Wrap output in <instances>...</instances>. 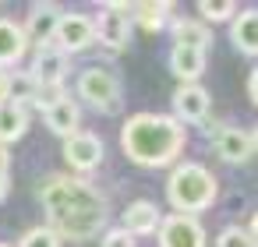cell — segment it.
<instances>
[{
    "mask_svg": "<svg viewBox=\"0 0 258 247\" xmlns=\"http://www.w3.org/2000/svg\"><path fill=\"white\" fill-rule=\"evenodd\" d=\"M39 201L46 208V219H50V233L57 240H92L106 229V198L82 177H64V173H53L43 180L39 187Z\"/></svg>",
    "mask_w": 258,
    "mask_h": 247,
    "instance_id": "cell-1",
    "label": "cell"
},
{
    "mask_svg": "<svg viewBox=\"0 0 258 247\" xmlns=\"http://www.w3.org/2000/svg\"><path fill=\"white\" fill-rule=\"evenodd\" d=\"M184 127L163 113H135L120 127V148L138 166H170L184 148Z\"/></svg>",
    "mask_w": 258,
    "mask_h": 247,
    "instance_id": "cell-2",
    "label": "cell"
},
{
    "mask_svg": "<svg viewBox=\"0 0 258 247\" xmlns=\"http://www.w3.org/2000/svg\"><path fill=\"white\" fill-rule=\"evenodd\" d=\"M216 194H219V184L202 162H180L166 180V198L177 208V215H195L212 208Z\"/></svg>",
    "mask_w": 258,
    "mask_h": 247,
    "instance_id": "cell-3",
    "label": "cell"
},
{
    "mask_svg": "<svg viewBox=\"0 0 258 247\" xmlns=\"http://www.w3.org/2000/svg\"><path fill=\"white\" fill-rule=\"evenodd\" d=\"M78 96L82 99H89L96 110H103V113H117L120 110V78L113 74V71H106V67H89V71H82V78H78Z\"/></svg>",
    "mask_w": 258,
    "mask_h": 247,
    "instance_id": "cell-4",
    "label": "cell"
},
{
    "mask_svg": "<svg viewBox=\"0 0 258 247\" xmlns=\"http://www.w3.org/2000/svg\"><path fill=\"white\" fill-rule=\"evenodd\" d=\"M131 4H106L96 18H92V32L103 46L110 50H124L127 36H131Z\"/></svg>",
    "mask_w": 258,
    "mask_h": 247,
    "instance_id": "cell-5",
    "label": "cell"
},
{
    "mask_svg": "<svg viewBox=\"0 0 258 247\" xmlns=\"http://www.w3.org/2000/svg\"><path fill=\"white\" fill-rule=\"evenodd\" d=\"M53 43L64 57L71 53H82L96 43V32H92V18L89 15H60L57 22V32H53Z\"/></svg>",
    "mask_w": 258,
    "mask_h": 247,
    "instance_id": "cell-6",
    "label": "cell"
},
{
    "mask_svg": "<svg viewBox=\"0 0 258 247\" xmlns=\"http://www.w3.org/2000/svg\"><path fill=\"white\" fill-rule=\"evenodd\" d=\"M103 155H106L103 138L92 134V131H78V134L64 138V159H68L71 170H78V173H92V170H99Z\"/></svg>",
    "mask_w": 258,
    "mask_h": 247,
    "instance_id": "cell-7",
    "label": "cell"
},
{
    "mask_svg": "<svg viewBox=\"0 0 258 247\" xmlns=\"http://www.w3.org/2000/svg\"><path fill=\"white\" fill-rule=\"evenodd\" d=\"M156 233L159 247H205V226L195 215H166Z\"/></svg>",
    "mask_w": 258,
    "mask_h": 247,
    "instance_id": "cell-8",
    "label": "cell"
},
{
    "mask_svg": "<svg viewBox=\"0 0 258 247\" xmlns=\"http://www.w3.org/2000/svg\"><path fill=\"white\" fill-rule=\"evenodd\" d=\"M68 71H71V60H68L60 50L43 46V50H39V57L32 60L29 78L36 81V89H60V85H64V78H68Z\"/></svg>",
    "mask_w": 258,
    "mask_h": 247,
    "instance_id": "cell-9",
    "label": "cell"
},
{
    "mask_svg": "<svg viewBox=\"0 0 258 247\" xmlns=\"http://www.w3.org/2000/svg\"><path fill=\"white\" fill-rule=\"evenodd\" d=\"M216 155L223 162H247L254 155V134L240 127H219L216 131Z\"/></svg>",
    "mask_w": 258,
    "mask_h": 247,
    "instance_id": "cell-10",
    "label": "cell"
},
{
    "mask_svg": "<svg viewBox=\"0 0 258 247\" xmlns=\"http://www.w3.org/2000/svg\"><path fill=\"white\" fill-rule=\"evenodd\" d=\"M60 8L57 4H32V11H29V22H25V43L32 46V43H39V46H46L50 39H53V32H57V22H60Z\"/></svg>",
    "mask_w": 258,
    "mask_h": 247,
    "instance_id": "cell-11",
    "label": "cell"
},
{
    "mask_svg": "<svg viewBox=\"0 0 258 247\" xmlns=\"http://www.w3.org/2000/svg\"><path fill=\"white\" fill-rule=\"evenodd\" d=\"M173 110H177V124H202L209 117V92L202 85H180L173 92Z\"/></svg>",
    "mask_w": 258,
    "mask_h": 247,
    "instance_id": "cell-12",
    "label": "cell"
},
{
    "mask_svg": "<svg viewBox=\"0 0 258 247\" xmlns=\"http://www.w3.org/2000/svg\"><path fill=\"white\" fill-rule=\"evenodd\" d=\"M43 120H46V127H50L53 134H60V138H71V134H78L82 113H78V103H75V99L60 96L57 103H50V106L43 110Z\"/></svg>",
    "mask_w": 258,
    "mask_h": 247,
    "instance_id": "cell-13",
    "label": "cell"
},
{
    "mask_svg": "<svg viewBox=\"0 0 258 247\" xmlns=\"http://www.w3.org/2000/svg\"><path fill=\"white\" fill-rule=\"evenodd\" d=\"M159 222H163V212L152 201H131L124 208V226L120 229H127L131 236H145V233H156Z\"/></svg>",
    "mask_w": 258,
    "mask_h": 247,
    "instance_id": "cell-14",
    "label": "cell"
},
{
    "mask_svg": "<svg viewBox=\"0 0 258 247\" xmlns=\"http://www.w3.org/2000/svg\"><path fill=\"white\" fill-rule=\"evenodd\" d=\"M230 36H233V46H237L240 53L254 57V53H258V11H254V8L237 11V15H233Z\"/></svg>",
    "mask_w": 258,
    "mask_h": 247,
    "instance_id": "cell-15",
    "label": "cell"
},
{
    "mask_svg": "<svg viewBox=\"0 0 258 247\" xmlns=\"http://www.w3.org/2000/svg\"><path fill=\"white\" fill-rule=\"evenodd\" d=\"M170 71H173L184 85H198V78L205 74V53L173 46V53H170Z\"/></svg>",
    "mask_w": 258,
    "mask_h": 247,
    "instance_id": "cell-16",
    "label": "cell"
},
{
    "mask_svg": "<svg viewBox=\"0 0 258 247\" xmlns=\"http://www.w3.org/2000/svg\"><path fill=\"white\" fill-rule=\"evenodd\" d=\"M29 43H25V32L22 25L8 22V18H0V67H8V64H18L25 57Z\"/></svg>",
    "mask_w": 258,
    "mask_h": 247,
    "instance_id": "cell-17",
    "label": "cell"
},
{
    "mask_svg": "<svg viewBox=\"0 0 258 247\" xmlns=\"http://www.w3.org/2000/svg\"><path fill=\"white\" fill-rule=\"evenodd\" d=\"M25 131H29V113H25L22 103H4L0 106V145L18 141Z\"/></svg>",
    "mask_w": 258,
    "mask_h": 247,
    "instance_id": "cell-18",
    "label": "cell"
},
{
    "mask_svg": "<svg viewBox=\"0 0 258 247\" xmlns=\"http://www.w3.org/2000/svg\"><path fill=\"white\" fill-rule=\"evenodd\" d=\"M173 43L184 46V50H198V53H205L209 43H212V36H209V29H205L202 22L180 18V22H173Z\"/></svg>",
    "mask_w": 258,
    "mask_h": 247,
    "instance_id": "cell-19",
    "label": "cell"
},
{
    "mask_svg": "<svg viewBox=\"0 0 258 247\" xmlns=\"http://www.w3.org/2000/svg\"><path fill=\"white\" fill-rule=\"evenodd\" d=\"M135 22L145 29V32H159L166 22H170V4H163V0H145V4H135Z\"/></svg>",
    "mask_w": 258,
    "mask_h": 247,
    "instance_id": "cell-20",
    "label": "cell"
},
{
    "mask_svg": "<svg viewBox=\"0 0 258 247\" xmlns=\"http://www.w3.org/2000/svg\"><path fill=\"white\" fill-rule=\"evenodd\" d=\"M198 15H202L205 22H230V18L237 15V4H233V0H202V4H198Z\"/></svg>",
    "mask_w": 258,
    "mask_h": 247,
    "instance_id": "cell-21",
    "label": "cell"
},
{
    "mask_svg": "<svg viewBox=\"0 0 258 247\" xmlns=\"http://www.w3.org/2000/svg\"><path fill=\"white\" fill-rule=\"evenodd\" d=\"M216 247H254V236H251L247 229H240V226H230V229L219 233Z\"/></svg>",
    "mask_w": 258,
    "mask_h": 247,
    "instance_id": "cell-22",
    "label": "cell"
},
{
    "mask_svg": "<svg viewBox=\"0 0 258 247\" xmlns=\"http://www.w3.org/2000/svg\"><path fill=\"white\" fill-rule=\"evenodd\" d=\"M18 247H60V240H57L46 226H36V229H29V233L22 236Z\"/></svg>",
    "mask_w": 258,
    "mask_h": 247,
    "instance_id": "cell-23",
    "label": "cell"
},
{
    "mask_svg": "<svg viewBox=\"0 0 258 247\" xmlns=\"http://www.w3.org/2000/svg\"><path fill=\"white\" fill-rule=\"evenodd\" d=\"M15 96H18V99H32V96H36V81H32L29 74H25V78H22V74L11 78V99H15Z\"/></svg>",
    "mask_w": 258,
    "mask_h": 247,
    "instance_id": "cell-24",
    "label": "cell"
},
{
    "mask_svg": "<svg viewBox=\"0 0 258 247\" xmlns=\"http://www.w3.org/2000/svg\"><path fill=\"white\" fill-rule=\"evenodd\" d=\"M103 247H135V236H131L127 229H106Z\"/></svg>",
    "mask_w": 258,
    "mask_h": 247,
    "instance_id": "cell-25",
    "label": "cell"
},
{
    "mask_svg": "<svg viewBox=\"0 0 258 247\" xmlns=\"http://www.w3.org/2000/svg\"><path fill=\"white\" fill-rule=\"evenodd\" d=\"M4 103H11V74L0 71V106Z\"/></svg>",
    "mask_w": 258,
    "mask_h": 247,
    "instance_id": "cell-26",
    "label": "cell"
},
{
    "mask_svg": "<svg viewBox=\"0 0 258 247\" xmlns=\"http://www.w3.org/2000/svg\"><path fill=\"white\" fill-rule=\"evenodd\" d=\"M247 96H251V103H258V74L254 71L247 74Z\"/></svg>",
    "mask_w": 258,
    "mask_h": 247,
    "instance_id": "cell-27",
    "label": "cell"
},
{
    "mask_svg": "<svg viewBox=\"0 0 258 247\" xmlns=\"http://www.w3.org/2000/svg\"><path fill=\"white\" fill-rule=\"evenodd\" d=\"M8 187H11V180H8V170H0V201H4Z\"/></svg>",
    "mask_w": 258,
    "mask_h": 247,
    "instance_id": "cell-28",
    "label": "cell"
},
{
    "mask_svg": "<svg viewBox=\"0 0 258 247\" xmlns=\"http://www.w3.org/2000/svg\"><path fill=\"white\" fill-rule=\"evenodd\" d=\"M0 247H8V243H0Z\"/></svg>",
    "mask_w": 258,
    "mask_h": 247,
    "instance_id": "cell-29",
    "label": "cell"
}]
</instances>
